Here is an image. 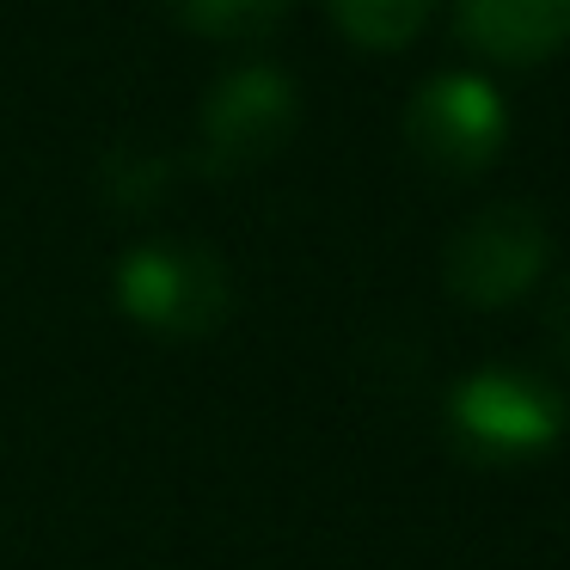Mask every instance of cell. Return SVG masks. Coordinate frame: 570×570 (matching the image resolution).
I'll list each match as a JSON object with an SVG mask.
<instances>
[{
	"instance_id": "8992f818",
	"label": "cell",
	"mask_w": 570,
	"mask_h": 570,
	"mask_svg": "<svg viewBox=\"0 0 570 570\" xmlns=\"http://www.w3.org/2000/svg\"><path fill=\"white\" fill-rule=\"evenodd\" d=\"M460 38L509 68L546 62L570 43V0H454Z\"/></svg>"
},
{
	"instance_id": "7a4b0ae2",
	"label": "cell",
	"mask_w": 570,
	"mask_h": 570,
	"mask_svg": "<svg viewBox=\"0 0 570 570\" xmlns=\"http://www.w3.org/2000/svg\"><path fill=\"white\" fill-rule=\"evenodd\" d=\"M509 141V105L472 68L430 75L405 105V148L442 178H472L503 154Z\"/></svg>"
},
{
	"instance_id": "3957f363",
	"label": "cell",
	"mask_w": 570,
	"mask_h": 570,
	"mask_svg": "<svg viewBox=\"0 0 570 570\" xmlns=\"http://www.w3.org/2000/svg\"><path fill=\"white\" fill-rule=\"evenodd\" d=\"M448 430L472 460H533L564 435V399L528 368H479L448 399Z\"/></svg>"
},
{
	"instance_id": "6da1fadb",
	"label": "cell",
	"mask_w": 570,
	"mask_h": 570,
	"mask_svg": "<svg viewBox=\"0 0 570 570\" xmlns=\"http://www.w3.org/2000/svg\"><path fill=\"white\" fill-rule=\"evenodd\" d=\"M117 301L136 325L166 337H203L227 320L234 307V283L227 264L209 246L190 239H148V246L124 252L117 264Z\"/></svg>"
},
{
	"instance_id": "52a82bcc",
	"label": "cell",
	"mask_w": 570,
	"mask_h": 570,
	"mask_svg": "<svg viewBox=\"0 0 570 570\" xmlns=\"http://www.w3.org/2000/svg\"><path fill=\"white\" fill-rule=\"evenodd\" d=\"M325 7L337 31L362 50H405L435 13V0H325Z\"/></svg>"
},
{
	"instance_id": "277c9868",
	"label": "cell",
	"mask_w": 570,
	"mask_h": 570,
	"mask_svg": "<svg viewBox=\"0 0 570 570\" xmlns=\"http://www.w3.org/2000/svg\"><path fill=\"white\" fill-rule=\"evenodd\" d=\"M301 124V92L276 62H239L203 92L197 141L215 173H246L288 148Z\"/></svg>"
},
{
	"instance_id": "9c48e42d",
	"label": "cell",
	"mask_w": 570,
	"mask_h": 570,
	"mask_svg": "<svg viewBox=\"0 0 570 570\" xmlns=\"http://www.w3.org/2000/svg\"><path fill=\"white\" fill-rule=\"evenodd\" d=\"M546 332H552V344L570 356V276L552 288V301H546Z\"/></svg>"
},
{
	"instance_id": "5b68a950",
	"label": "cell",
	"mask_w": 570,
	"mask_h": 570,
	"mask_svg": "<svg viewBox=\"0 0 570 570\" xmlns=\"http://www.w3.org/2000/svg\"><path fill=\"white\" fill-rule=\"evenodd\" d=\"M546 252H552V234H546L540 209L528 203H484L479 215L454 227L442 252V276L466 307H503V301H521L546 271Z\"/></svg>"
},
{
	"instance_id": "ba28073f",
	"label": "cell",
	"mask_w": 570,
	"mask_h": 570,
	"mask_svg": "<svg viewBox=\"0 0 570 570\" xmlns=\"http://www.w3.org/2000/svg\"><path fill=\"white\" fill-rule=\"evenodd\" d=\"M166 13L209 43H252L264 31H276L288 0H166Z\"/></svg>"
}]
</instances>
